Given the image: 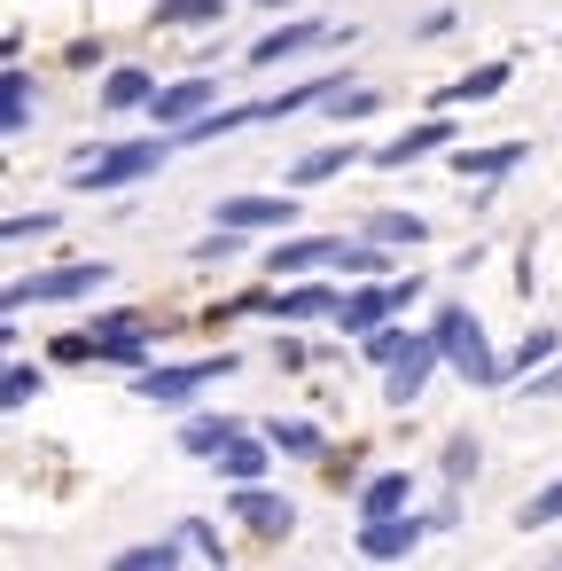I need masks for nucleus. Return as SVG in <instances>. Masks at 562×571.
Masks as SVG:
<instances>
[{
  "label": "nucleus",
  "instance_id": "nucleus-1",
  "mask_svg": "<svg viewBox=\"0 0 562 571\" xmlns=\"http://www.w3.org/2000/svg\"><path fill=\"white\" fill-rule=\"evenodd\" d=\"M437 345L453 353V368H461L468 384H493V353H485V330H477V321H468L461 305H445V313H437Z\"/></svg>",
  "mask_w": 562,
  "mask_h": 571
},
{
  "label": "nucleus",
  "instance_id": "nucleus-2",
  "mask_svg": "<svg viewBox=\"0 0 562 571\" xmlns=\"http://www.w3.org/2000/svg\"><path fill=\"white\" fill-rule=\"evenodd\" d=\"M164 165V141H133V149H110V157H94V165H78L71 181L78 188H118V181H141Z\"/></svg>",
  "mask_w": 562,
  "mask_h": 571
},
{
  "label": "nucleus",
  "instance_id": "nucleus-3",
  "mask_svg": "<svg viewBox=\"0 0 562 571\" xmlns=\"http://www.w3.org/2000/svg\"><path fill=\"white\" fill-rule=\"evenodd\" d=\"M110 282V267H55V274H32V282H17L9 290V305H47V298H86V290H102Z\"/></svg>",
  "mask_w": 562,
  "mask_h": 571
},
{
  "label": "nucleus",
  "instance_id": "nucleus-4",
  "mask_svg": "<svg viewBox=\"0 0 562 571\" xmlns=\"http://www.w3.org/2000/svg\"><path fill=\"white\" fill-rule=\"evenodd\" d=\"M212 95H219V78H180V87H156L149 110H156L164 126H196V118L212 110Z\"/></svg>",
  "mask_w": 562,
  "mask_h": 571
},
{
  "label": "nucleus",
  "instance_id": "nucleus-5",
  "mask_svg": "<svg viewBox=\"0 0 562 571\" xmlns=\"http://www.w3.org/2000/svg\"><path fill=\"white\" fill-rule=\"evenodd\" d=\"M437 353H445L437 337L407 345V353H399V368H391V391H383V399H391V407H414V399H422V384H430V360H437Z\"/></svg>",
  "mask_w": 562,
  "mask_h": 571
},
{
  "label": "nucleus",
  "instance_id": "nucleus-6",
  "mask_svg": "<svg viewBox=\"0 0 562 571\" xmlns=\"http://www.w3.org/2000/svg\"><path fill=\"white\" fill-rule=\"evenodd\" d=\"M235 360H187V368H149L141 376V391L149 399H187V391H196V384H212V376H227Z\"/></svg>",
  "mask_w": 562,
  "mask_h": 571
},
{
  "label": "nucleus",
  "instance_id": "nucleus-7",
  "mask_svg": "<svg viewBox=\"0 0 562 571\" xmlns=\"http://www.w3.org/2000/svg\"><path fill=\"white\" fill-rule=\"evenodd\" d=\"M298 219V204H281V196H235V204H219V227H290Z\"/></svg>",
  "mask_w": 562,
  "mask_h": 571
},
{
  "label": "nucleus",
  "instance_id": "nucleus-8",
  "mask_svg": "<svg viewBox=\"0 0 562 571\" xmlns=\"http://www.w3.org/2000/svg\"><path fill=\"white\" fill-rule=\"evenodd\" d=\"M445 141H453V126H445V118H430V126H414V133L383 141V149H375V165H414V157H430V149H445Z\"/></svg>",
  "mask_w": 562,
  "mask_h": 571
},
{
  "label": "nucleus",
  "instance_id": "nucleus-9",
  "mask_svg": "<svg viewBox=\"0 0 562 571\" xmlns=\"http://www.w3.org/2000/svg\"><path fill=\"white\" fill-rule=\"evenodd\" d=\"M313 40H328V24H281V32H266V40L250 47V63H281L290 47H313Z\"/></svg>",
  "mask_w": 562,
  "mask_h": 571
},
{
  "label": "nucleus",
  "instance_id": "nucleus-10",
  "mask_svg": "<svg viewBox=\"0 0 562 571\" xmlns=\"http://www.w3.org/2000/svg\"><path fill=\"white\" fill-rule=\"evenodd\" d=\"M321 259H344V243H321V235H313V243H281L266 267H273V274H298V267H321Z\"/></svg>",
  "mask_w": 562,
  "mask_h": 571
},
{
  "label": "nucleus",
  "instance_id": "nucleus-11",
  "mask_svg": "<svg viewBox=\"0 0 562 571\" xmlns=\"http://www.w3.org/2000/svg\"><path fill=\"white\" fill-rule=\"evenodd\" d=\"M359 548H367V556H399V548H414V517H375V525L359 532Z\"/></svg>",
  "mask_w": 562,
  "mask_h": 571
},
{
  "label": "nucleus",
  "instance_id": "nucleus-12",
  "mask_svg": "<svg viewBox=\"0 0 562 571\" xmlns=\"http://www.w3.org/2000/svg\"><path fill=\"white\" fill-rule=\"evenodd\" d=\"M508 87V63H485V71H468V78H453V87L437 95V103H485V95H500Z\"/></svg>",
  "mask_w": 562,
  "mask_h": 571
},
{
  "label": "nucleus",
  "instance_id": "nucleus-13",
  "mask_svg": "<svg viewBox=\"0 0 562 571\" xmlns=\"http://www.w3.org/2000/svg\"><path fill=\"white\" fill-rule=\"evenodd\" d=\"M235 517L258 525V532H281V525H290V502H273V494H235Z\"/></svg>",
  "mask_w": 562,
  "mask_h": 571
},
{
  "label": "nucleus",
  "instance_id": "nucleus-14",
  "mask_svg": "<svg viewBox=\"0 0 562 571\" xmlns=\"http://www.w3.org/2000/svg\"><path fill=\"white\" fill-rule=\"evenodd\" d=\"M266 462H273V454H266L258 439H227V446H219V470H227V477H266Z\"/></svg>",
  "mask_w": 562,
  "mask_h": 571
},
{
  "label": "nucleus",
  "instance_id": "nucleus-15",
  "mask_svg": "<svg viewBox=\"0 0 562 571\" xmlns=\"http://www.w3.org/2000/svg\"><path fill=\"white\" fill-rule=\"evenodd\" d=\"M227 17V0H156V24H212Z\"/></svg>",
  "mask_w": 562,
  "mask_h": 571
},
{
  "label": "nucleus",
  "instance_id": "nucleus-16",
  "mask_svg": "<svg viewBox=\"0 0 562 571\" xmlns=\"http://www.w3.org/2000/svg\"><path fill=\"white\" fill-rule=\"evenodd\" d=\"M102 103H110V110H133V103H156V87H149V71H118L110 87H102Z\"/></svg>",
  "mask_w": 562,
  "mask_h": 571
},
{
  "label": "nucleus",
  "instance_id": "nucleus-17",
  "mask_svg": "<svg viewBox=\"0 0 562 571\" xmlns=\"http://www.w3.org/2000/svg\"><path fill=\"white\" fill-rule=\"evenodd\" d=\"M344 165H352V141H336V149H321V157H305V165H298L290 181L305 188V181H328V173H344Z\"/></svg>",
  "mask_w": 562,
  "mask_h": 571
},
{
  "label": "nucleus",
  "instance_id": "nucleus-18",
  "mask_svg": "<svg viewBox=\"0 0 562 571\" xmlns=\"http://www.w3.org/2000/svg\"><path fill=\"white\" fill-rule=\"evenodd\" d=\"M227 439H235V423H212V416L180 431V446H187V454H212V446H227Z\"/></svg>",
  "mask_w": 562,
  "mask_h": 571
},
{
  "label": "nucleus",
  "instance_id": "nucleus-19",
  "mask_svg": "<svg viewBox=\"0 0 562 571\" xmlns=\"http://www.w3.org/2000/svg\"><path fill=\"white\" fill-rule=\"evenodd\" d=\"M273 446L281 454H321V431L313 423H273Z\"/></svg>",
  "mask_w": 562,
  "mask_h": 571
},
{
  "label": "nucleus",
  "instance_id": "nucleus-20",
  "mask_svg": "<svg viewBox=\"0 0 562 571\" xmlns=\"http://www.w3.org/2000/svg\"><path fill=\"white\" fill-rule=\"evenodd\" d=\"M399 502H407V477H375L367 485V517H391Z\"/></svg>",
  "mask_w": 562,
  "mask_h": 571
},
{
  "label": "nucleus",
  "instance_id": "nucleus-21",
  "mask_svg": "<svg viewBox=\"0 0 562 571\" xmlns=\"http://www.w3.org/2000/svg\"><path fill=\"white\" fill-rule=\"evenodd\" d=\"M516 157H523L516 141H508V149H485V157H477V149H468V157H461V173H508V165H516Z\"/></svg>",
  "mask_w": 562,
  "mask_h": 571
},
{
  "label": "nucleus",
  "instance_id": "nucleus-22",
  "mask_svg": "<svg viewBox=\"0 0 562 571\" xmlns=\"http://www.w3.org/2000/svg\"><path fill=\"white\" fill-rule=\"evenodd\" d=\"M375 235H383V243H422V219H407V212H383V219H375Z\"/></svg>",
  "mask_w": 562,
  "mask_h": 571
},
{
  "label": "nucleus",
  "instance_id": "nucleus-23",
  "mask_svg": "<svg viewBox=\"0 0 562 571\" xmlns=\"http://www.w3.org/2000/svg\"><path fill=\"white\" fill-rule=\"evenodd\" d=\"M336 298L328 290H298V298H281V313H298V321H313V313H328Z\"/></svg>",
  "mask_w": 562,
  "mask_h": 571
},
{
  "label": "nucleus",
  "instance_id": "nucleus-24",
  "mask_svg": "<svg viewBox=\"0 0 562 571\" xmlns=\"http://www.w3.org/2000/svg\"><path fill=\"white\" fill-rule=\"evenodd\" d=\"M554 517H562V477H554V485H547V494H539V502L523 509V525H554Z\"/></svg>",
  "mask_w": 562,
  "mask_h": 571
},
{
  "label": "nucleus",
  "instance_id": "nucleus-25",
  "mask_svg": "<svg viewBox=\"0 0 562 571\" xmlns=\"http://www.w3.org/2000/svg\"><path fill=\"white\" fill-rule=\"evenodd\" d=\"M32 391H40V368H24V360H17V368H9V407H24Z\"/></svg>",
  "mask_w": 562,
  "mask_h": 571
},
{
  "label": "nucleus",
  "instance_id": "nucleus-26",
  "mask_svg": "<svg viewBox=\"0 0 562 571\" xmlns=\"http://www.w3.org/2000/svg\"><path fill=\"white\" fill-rule=\"evenodd\" d=\"M367 353H375V360H399V353H407V337H399V330H375V337H367Z\"/></svg>",
  "mask_w": 562,
  "mask_h": 571
},
{
  "label": "nucleus",
  "instance_id": "nucleus-27",
  "mask_svg": "<svg viewBox=\"0 0 562 571\" xmlns=\"http://www.w3.org/2000/svg\"><path fill=\"white\" fill-rule=\"evenodd\" d=\"M547 353H554V330H539V337H523V353H516V360H523V368H539Z\"/></svg>",
  "mask_w": 562,
  "mask_h": 571
}]
</instances>
